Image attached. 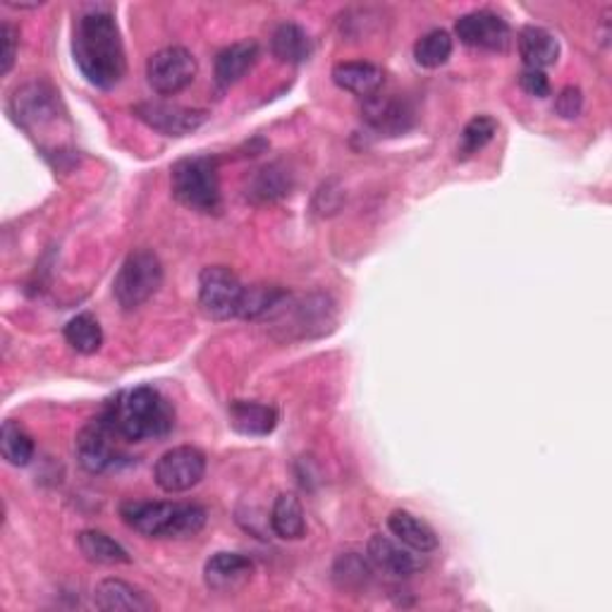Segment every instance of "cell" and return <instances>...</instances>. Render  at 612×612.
<instances>
[{"instance_id":"cell-1","label":"cell","mask_w":612,"mask_h":612,"mask_svg":"<svg viewBox=\"0 0 612 612\" xmlns=\"http://www.w3.org/2000/svg\"><path fill=\"white\" fill-rule=\"evenodd\" d=\"M74 62L84 80L96 89H113L127 72L122 36L108 8H89L74 22Z\"/></svg>"},{"instance_id":"cell-2","label":"cell","mask_w":612,"mask_h":612,"mask_svg":"<svg viewBox=\"0 0 612 612\" xmlns=\"http://www.w3.org/2000/svg\"><path fill=\"white\" fill-rule=\"evenodd\" d=\"M106 424L122 443L165 438L175 426V410L165 395L151 386H139L113 398L104 412Z\"/></svg>"},{"instance_id":"cell-3","label":"cell","mask_w":612,"mask_h":612,"mask_svg":"<svg viewBox=\"0 0 612 612\" xmlns=\"http://www.w3.org/2000/svg\"><path fill=\"white\" fill-rule=\"evenodd\" d=\"M120 517L146 539H191L207 527L209 513L197 503H122Z\"/></svg>"},{"instance_id":"cell-4","label":"cell","mask_w":612,"mask_h":612,"mask_svg":"<svg viewBox=\"0 0 612 612\" xmlns=\"http://www.w3.org/2000/svg\"><path fill=\"white\" fill-rule=\"evenodd\" d=\"M173 195L183 207L199 213L221 211V180L219 165L209 156H191L173 165Z\"/></svg>"},{"instance_id":"cell-5","label":"cell","mask_w":612,"mask_h":612,"mask_svg":"<svg viewBox=\"0 0 612 612\" xmlns=\"http://www.w3.org/2000/svg\"><path fill=\"white\" fill-rule=\"evenodd\" d=\"M163 285V263L151 249H137L113 280V295L125 311L144 306Z\"/></svg>"},{"instance_id":"cell-6","label":"cell","mask_w":612,"mask_h":612,"mask_svg":"<svg viewBox=\"0 0 612 612\" xmlns=\"http://www.w3.org/2000/svg\"><path fill=\"white\" fill-rule=\"evenodd\" d=\"M245 285L225 266H209L199 275V306L211 321H229L239 316Z\"/></svg>"},{"instance_id":"cell-7","label":"cell","mask_w":612,"mask_h":612,"mask_svg":"<svg viewBox=\"0 0 612 612\" xmlns=\"http://www.w3.org/2000/svg\"><path fill=\"white\" fill-rule=\"evenodd\" d=\"M197 76V58L183 46H168L146 62V80L161 96L180 94Z\"/></svg>"},{"instance_id":"cell-8","label":"cell","mask_w":612,"mask_h":612,"mask_svg":"<svg viewBox=\"0 0 612 612\" xmlns=\"http://www.w3.org/2000/svg\"><path fill=\"white\" fill-rule=\"evenodd\" d=\"M273 321L287 323L285 328L295 330L297 338H316L328 333L336 323V309L328 297L311 295L302 297L299 302H292L290 295L280 302L278 309L271 314Z\"/></svg>"},{"instance_id":"cell-9","label":"cell","mask_w":612,"mask_h":612,"mask_svg":"<svg viewBox=\"0 0 612 612\" xmlns=\"http://www.w3.org/2000/svg\"><path fill=\"white\" fill-rule=\"evenodd\" d=\"M203 474H207V455L191 448V445H180L173 448L153 467V479L156 486L165 493H185L199 486Z\"/></svg>"},{"instance_id":"cell-10","label":"cell","mask_w":612,"mask_h":612,"mask_svg":"<svg viewBox=\"0 0 612 612\" xmlns=\"http://www.w3.org/2000/svg\"><path fill=\"white\" fill-rule=\"evenodd\" d=\"M120 443L122 440L115 436V431L106 424L104 416L98 414L76 433L74 452L89 474H104V471L120 462Z\"/></svg>"},{"instance_id":"cell-11","label":"cell","mask_w":612,"mask_h":612,"mask_svg":"<svg viewBox=\"0 0 612 612\" xmlns=\"http://www.w3.org/2000/svg\"><path fill=\"white\" fill-rule=\"evenodd\" d=\"M137 115L151 130H156L165 137H185L207 122L209 113L197 110V108H185L177 104H163V101H144L132 108Z\"/></svg>"},{"instance_id":"cell-12","label":"cell","mask_w":612,"mask_h":612,"mask_svg":"<svg viewBox=\"0 0 612 612\" xmlns=\"http://www.w3.org/2000/svg\"><path fill=\"white\" fill-rule=\"evenodd\" d=\"M362 118L372 130L386 137H398L404 134L407 130H412L416 115H414V106L400 94L376 92L374 96L364 98Z\"/></svg>"},{"instance_id":"cell-13","label":"cell","mask_w":612,"mask_h":612,"mask_svg":"<svg viewBox=\"0 0 612 612\" xmlns=\"http://www.w3.org/2000/svg\"><path fill=\"white\" fill-rule=\"evenodd\" d=\"M12 115H15V122L22 125L27 132H38L46 130L48 125L58 122V104L56 94L50 92L46 84H24L17 89L15 96H12L10 104Z\"/></svg>"},{"instance_id":"cell-14","label":"cell","mask_w":612,"mask_h":612,"mask_svg":"<svg viewBox=\"0 0 612 612\" xmlns=\"http://www.w3.org/2000/svg\"><path fill=\"white\" fill-rule=\"evenodd\" d=\"M455 34L464 46L486 50H505L513 38L509 24L491 10L467 12L455 22Z\"/></svg>"},{"instance_id":"cell-15","label":"cell","mask_w":612,"mask_h":612,"mask_svg":"<svg viewBox=\"0 0 612 612\" xmlns=\"http://www.w3.org/2000/svg\"><path fill=\"white\" fill-rule=\"evenodd\" d=\"M421 553L407 548L404 543H400L398 539H390V536H372V541L366 545V557L372 567H376L378 572H386L390 577L398 579H407L412 577L421 569Z\"/></svg>"},{"instance_id":"cell-16","label":"cell","mask_w":612,"mask_h":612,"mask_svg":"<svg viewBox=\"0 0 612 612\" xmlns=\"http://www.w3.org/2000/svg\"><path fill=\"white\" fill-rule=\"evenodd\" d=\"M254 563L242 553H215L203 565V581L215 593H235L251 581Z\"/></svg>"},{"instance_id":"cell-17","label":"cell","mask_w":612,"mask_h":612,"mask_svg":"<svg viewBox=\"0 0 612 612\" xmlns=\"http://www.w3.org/2000/svg\"><path fill=\"white\" fill-rule=\"evenodd\" d=\"M94 605L106 612H151L156 610L153 598H149L142 589L127 584L122 579H104L94 589Z\"/></svg>"},{"instance_id":"cell-18","label":"cell","mask_w":612,"mask_h":612,"mask_svg":"<svg viewBox=\"0 0 612 612\" xmlns=\"http://www.w3.org/2000/svg\"><path fill=\"white\" fill-rule=\"evenodd\" d=\"M229 426H233L242 436L263 438L271 436L278 426V412L271 404L251 402V400H235L227 407Z\"/></svg>"},{"instance_id":"cell-19","label":"cell","mask_w":612,"mask_h":612,"mask_svg":"<svg viewBox=\"0 0 612 612\" xmlns=\"http://www.w3.org/2000/svg\"><path fill=\"white\" fill-rule=\"evenodd\" d=\"M388 529L395 539L416 553H433L440 545L436 529L421 517L407 513V509H395V513H390Z\"/></svg>"},{"instance_id":"cell-20","label":"cell","mask_w":612,"mask_h":612,"mask_svg":"<svg viewBox=\"0 0 612 612\" xmlns=\"http://www.w3.org/2000/svg\"><path fill=\"white\" fill-rule=\"evenodd\" d=\"M292 185H295V175L285 163H268L249 177L247 199L254 203H271L287 197Z\"/></svg>"},{"instance_id":"cell-21","label":"cell","mask_w":612,"mask_h":612,"mask_svg":"<svg viewBox=\"0 0 612 612\" xmlns=\"http://www.w3.org/2000/svg\"><path fill=\"white\" fill-rule=\"evenodd\" d=\"M333 82L340 89H344V92L366 98L380 92L382 82H386V72H382L378 66H374V62H364V60L338 62L333 68Z\"/></svg>"},{"instance_id":"cell-22","label":"cell","mask_w":612,"mask_h":612,"mask_svg":"<svg viewBox=\"0 0 612 612\" xmlns=\"http://www.w3.org/2000/svg\"><path fill=\"white\" fill-rule=\"evenodd\" d=\"M519 56L525 60L527 70H545L557 62L560 58V42L555 34L543 27H525L519 32Z\"/></svg>"},{"instance_id":"cell-23","label":"cell","mask_w":612,"mask_h":612,"mask_svg":"<svg viewBox=\"0 0 612 612\" xmlns=\"http://www.w3.org/2000/svg\"><path fill=\"white\" fill-rule=\"evenodd\" d=\"M259 58V44L257 42H239L223 48L219 58H215V82L223 89L237 84L245 76L254 62Z\"/></svg>"},{"instance_id":"cell-24","label":"cell","mask_w":612,"mask_h":612,"mask_svg":"<svg viewBox=\"0 0 612 612\" xmlns=\"http://www.w3.org/2000/svg\"><path fill=\"white\" fill-rule=\"evenodd\" d=\"M271 529L283 541H299L306 533L304 507L297 495L280 493L271 509Z\"/></svg>"},{"instance_id":"cell-25","label":"cell","mask_w":612,"mask_h":612,"mask_svg":"<svg viewBox=\"0 0 612 612\" xmlns=\"http://www.w3.org/2000/svg\"><path fill=\"white\" fill-rule=\"evenodd\" d=\"M271 50L280 62L287 66H302L311 58V38L295 22H285L271 36Z\"/></svg>"},{"instance_id":"cell-26","label":"cell","mask_w":612,"mask_h":612,"mask_svg":"<svg viewBox=\"0 0 612 612\" xmlns=\"http://www.w3.org/2000/svg\"><path fill=\"white\" fill-rule=\"evenodd\" d=\"M76 545H80L89 563L94 565H127L132 560L118 541L96 529H86L76 536Z\"/></svg>"},{"instance_id":"cell-27","label":"cell","mask_w":612,"mask_h":612,"mask_svg":"<svg viewBox=\"0 0 612 612\" xmlns=\"http://www.w3.org/2000/svg\"><path fill=\"white\" fill-rule=\"evenodd\" d=\"M285 297H287L285 290L271 285L245 287V295H242V306H239V318H249V321H257V318H271V314L278 309L280 302Z\"/></svg>"},{"instance_id":"cell-28","label":"cell","mask_w":612,"mask_h":612,"mask_svg":"<svg viewBox=\"0 0 612 612\" xmlns=\"http://www.w3.org/2000/svg\"><path fill=\"white\" fill-rule=\"evenodd\" d=\"M0 452L12 467H27L34 457V440L17 421L8 419L0 428Z\"/></svg>"},{"instance_id":"cell-29","label":"cell","mask_w":612,"mask_h":612,"mask_svg":"<svg viewBox=\"0 0 612 612\" xmlns=\"http://www.w3.org/2000/svg\"><path fill=\"white\" fill-rule=\"evenodd\" d=\"M452 56V36L445 30H431L414 44V60L421 68L438 70Z\"/></svg>"},{"instance_id":"cell-30","label":"cell","mask_w":612,"mask_h":612,"mask_svg":"<svg viewBox=\"0 0 612 612\" xmlns=\"http://www.w3.org/2000/svg\"><path fill=\"white\" fill-rule=\"evenodd\" d=\"M66 340L74 352L96 354L104 344V330L92 314H80L66 326Z\"/></svg>"},{"instance_id":"cell-31","label":"cell","mask_w":612,"mask_h":612,"mask_svg":"<svg viewBox=\"0 0 612 612\" xmlns=\"http://www.w3.org/2000/svg\"><path fill=\"white\" fill-rule=\"evenodd\" d=\"M497 132V122L491 118V115H476V118H471L464 130L462 137H459V158H471L476 156L479 151L486 149L493 137Z\"/></svg>"},{"instance_id":"cell-32","label":"cell","mask_w":612,"mask_h":612,"mask_svg":"<svg viewBox=\"0 0 612 612\" xmlns=\"http://www.w3.org/2000/svg\"><path fill=\"white\" fill-rule=\"evenodd\" d=\"M333 579L338 581L340 589H360V586L372 579V563L360 553H344L336 560Z\"/></svg>"},{"instance_id":"cell-33","label":"cell","mask_w":612,"mask_h":612,"mask_svg":"<svg viewBox=\"0 0 612 612\" xmlns=\"http://www.w3.org/2000/svg\"><path fill=\"white\" fill-rule=\"evenodd\" d=\"M581 108H584V96H581L579 86H565L555 98V110L560 118H565V120L579 118Z\"/></svg>"},{"instance_id":"cell-34","label":"cell","mask_w":612,"mask_h":612,"mask_svg":"<svg viewBox=\"0 0 612 612\" xmlns=\"http://www.w3.org/2000/svg\"><path fill=\"white\" fill-rule=\"evenodd\" d=\"M0 42H3V54H0V72L8 74L15 66V56H17V32L12 24H3L0 27Z\"/></svg>"},{"instance_id":"cell-35","label":"cell","mask_w":612,"mask_h":612,"mask_svg":"<svg viewBox=\"0 0 612 612\" xmlns=\"http://www.w3.org/2000/svg\"><path fill=\"white\" fill-rule=\"evenodd\" d=\"M519 84L527 94H531L536 98L551 96V82H548L545 72H541V70H525L519 76Z\"/></svg>"}]
</instances>
